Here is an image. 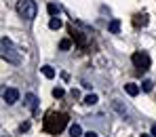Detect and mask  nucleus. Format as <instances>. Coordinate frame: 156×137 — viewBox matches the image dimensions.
Instances as JSON below:
<instances>
[{"instance_id":"obj_19","label":"nucleus","mask_w":156,"mask_h":137,"mask_svg":"<svg viewBox=\"0 0 156 137\" xmlns=\"http://www.w3.org/2000/svg\"><path fill=\"white\" fill-rule=\"evenodd\" d=\"M47 11H49V15H53V17H55V15L59 13V9H57V4H49V6H47Z\"/></svg>"},{"instance_id":"obj_12","label":"nucleus","mask_w":156,"mask_h":137,"mask_svg":"<svg viewBox=\"0 0 156 137\" xmlns=\"http://www.w3.org/2000/svg\"><path fill=\"white\" fill-rule=\"evenodd\" d=\"M108 30H110L112 34H118V32H120V21H118V19H112L110 26H108Z\"/></svg>"},{"instance_id":"obj_5","label":"nucleus","mask_w":156,"mask_h":137,"mask_svg":"<svg viewBox=\"0 0 156 137\" xmlns=\"http://www.w3.org/2000/svg\"><path fill=\"white\" fill-rule=\"evenodd\" d=\"M2 99H4V104L6 106H13V104H17L19 101V91L17 89H4V93H2Z\"/></svg>"},{"instance_id":"obj_21","label":"nucleus","mask_w":156,"mask_h":137,"mask_svg":"<svg viewBox=\"0 0 156 137\" xmlns=\"http://www.w3.org/2000/svg\"><path fill=\"white\" fill-rule=\"evenodd\" d=\"M152 137H156V125H152Z\"/></svg>"},{"instance_id":"obj_20","label":"nucleus","mask_w":156,"mask_h":137,"mask_svg":"<svg viewBox=\"0 0 156 137\" xmlns=\"http://www.w3.org/2000/svg\"><path fill=\"white\" fill-rule=\"evenodd\" d=\"M84 137H97V133L95 131H89V133H84Z\"/></svg>"},{"instance_id":"obj_7","label":"nucleus","mask_w":156,"mask_h":137,"mask_svg":"<svg viewBox=\"0 0 156 137\" xmlns=\"http://www.w3.org/2000/svg\"><path fill=\"white\" fill-rule=\"evenodd\" d=\"M70 34H72V38L78 42V47H87V38H84V34H82V32H76L74 26H70Z\"/></svg>"},{"instance_id":"obj_18","label":"nucleus","mask_w":156,"mask_h":137,"mask_svg":"<svg viewBox=\"0 0 156 137\" xmlns=\"http://www.w3.org/2000/svg\"><path fill=\"white\" fill-rule=\"evenodd\" d=\"M63 95H66V91H63L61 86H55V89H53V97L59 99V97H63Z\"/></svg>"},{"instance_id":"obj_3","label":"nucleus","mask_w":156,"mask_h":137,"mask_svg":"<svg viewBox=\"0 0 156 137\" xmlns=\"http://www.w3.org/2000/svg\"><path fill=\"white\" fill-rule=\"evenodd\" d=\"M17 13H19L23 19L32 21V19L36 17V13H38V6H36L34 0H19V2H17Z\"/></svg>"},{"instance_id":"obj_10","label":"nucleus","mask_w":156,"mask_h":137,"mask_svg":"<svg viewBox=\"0 0 156 137\" xmlns=\"http://www.w3.org/2000/svg\"><path fill=\"white\" fill-rule=\"evenodd\" d=\"M112 110H114V112H118L120 116H127V108H125L120 101H112Z\"/></svg>"},{"instance_id":"obj_14","label":"nucleus","mask_w":156,"mask_h":137,"mask_svg":"<svg viewBox=\"0 0 156 137\" xmlns=\"http://www.w3.org/2000/svg\"><path fill=\"white\" fill-rule=\"evenodd\" d=\"M70 135H72V137H80V135H82L80 125H72V127H70Z\"/></svg>"},{"instance_id":"obj_6","label":"nucleus","mask_w":156,"mask_h":137,"mask_svg":"<svg viewBox=\"0 0 156 137\" xmlns=\"http://www.w3.org/2000/svg\"><path fill=\"white\" fill-rule=\"evenodd\" d=\"M148 21H150V19H148V13H137V15L133 17V26L135 27H146Z\"/></svg>"},{"instance_id":"obj_16","label":"nucleus","mask_w":156,"mask_h":137,"mask_svg":"<svg viewBox=\"0 0 156 137\" xmlns=\"http://www.w3.org/2000/svg\"><path fill=\"white\" fill-rule=\"evenodd\" d=\"M152 86H154V82H152V80H144V82H141V91H146V93H150Z\"/></svg>"},{"instance_id":"obj_9","label":"nucleus","mask_w":156,"mask_h":137,"mask_svg":"<svg viewBox=\"0 0 156 137\" xmlns=\"http://www.w3.org/2000/svg\"><path fill=\"white\" fill-rule=\"evenodd\" d=\"M97 101H99V99H97V95H95V93H89V95L82 99V104H84V106H95Z\"/></svg>"},{"instance_id":"obj_23","label":"nucleus","mask_w":156,"mask_h":137,"mask_svg":"<svg viewBox=\"0 0 156 137\" xmlns=\"http://www.w3.org/2000/svg\"><path fill=\"white\" fill-rule=\"evenodd\" d=\"M2 137H9V135H2Z\"/></svg>"},{"instance_id":"obj_2","label":"nucleus","mask_w":156,"mask_h":137,"mask_svg":"<svg viewBox=\"0 0 156 137\" xmlns=\"http://www.w3.org/2000/svg\"><path fill=\"white\" fill-rule=\"evenodd\" d=\"M0 44H2V59H4L6 63H15V65H19V63H21V59H23V57H21V49H19V47H15L6 36L2 38V42H0Z\"/></svg>"},{"instance_id":"obj_8","label":"nucleus","mask_w":156,"mask_h":137,"mask_svg":"<svg viewBox=\"0 0 156 137\" xmlns=\"http://www.w3.org/2000/svg\"><path fill=\"white\" fill-rule=\"evenodd\" d=\"M26 106H27L30 112H36V108H38V97L34 93H27L26 95Z\"/></svg>"},{"instance_id":"obj_11","label":"nucleus","mask_w":156,"mask_h":137,"mask_svg":"<svg viewBox=\"0 0 156 137\" xmlns=\"http://www.w3.org/2000/svg\"><path fill=\"white\" fill-rule=\"evenodd\" d=\"M125 91L129 93L131 97H135V95L139 93V86H137V84H133V82H129V84H125Z\"/></svg>"},{"instance_id":"obj_4","label":"nucleus","mask_w":156,"mask_h":137,"mask_svg":"<svg viewBox=\"0 0 156 137\" xmlns=\"http://www.w3.org/2000/svg\"><path fill=\"white\" fill-rule=\"evenodd\" d=\"M131 61H133V65H135L139 72L150 70V55L144 53V51H135V53L131 55Z\"/></svg>"},{"instance_id":"obj_1","label":"nucleus","mask_w":156,"mask_h":137,"mask_svg":"<svg viewBox=\"0 0 156 137\" xmlns=\"http://www.w3.org/2000/svg\"><path fill=\"white\" fill-rule=\"evenodd\" d=\"M66 125H68V116L61 112H49L44 118V131L51 135H59L66 129Z\"/></svg>"},{"instance_id":"obj_22","label":"nucleus","mask_w":156,"mask_h":137,"mask_svg":"<svg viewBox=\"0 0 156 137\" xmlns=\"http://www.w3.org/2000/svg\"><path fill=\"white\" fill-rule=\"evenodd\" d=\"M141 137H152V135H141Z\"/></svg>"},{"instance_id":"obj_13","label":"nucleus","mask_w":156,"mask_h":137,"mask_svg":"<svg viewBox=\"0 0 156 137\" xmlns=\"http://www.w3.org/2000/svg\"><path fill=\"white\" fill-rule=\"evenodd\" d=\"M61 26H63V23H61L59 17H51V21H49V27H51V30H59Z\"/></svg>"},{"instance_id":"obj_17","label":"nucleus","mask_w":156,"mask_h":137,"mask_svg":"<svg viewBox=\"0 0 156 137\" xmlns=\"http://www.w3.org/2000/svg\"><path fill=\"white\" fill-rule=\"evenodd\" d=\"M70 47H72V42H70V40H68V38H63V40H61V42H59V49H61V51H68V49H70Z\"/></svg>"},{"instance_id":"obj_15","label":"nucleus","mask_w":156,"mask_h":137,"mask_svg":"<svg viewBox=\"0 0 156 137\" xmlns=\"http://www.w3.org/2000/svg\"><path fill=\"white\" fill-rule=\"evenodd\" d=\"M42 74H44L47 78H55V70H53L51 65H42Z\"/></svg>"}]
</instances>
